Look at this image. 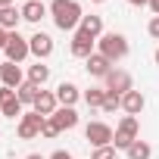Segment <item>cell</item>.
I'll use <instances>...</instances> for the list:
<instances>
[{
  "label": "cell",
  "mask_w": 159,
  "mask_h": 159,
  "mask_svg": "<svg viewBox=\"0 0 159 159\" xmlns=\"http://www.w3.org/2000/svg\"><path fill=\"white\" fill-rule=\"evenodd\" d=\"M100 109H103V112H116V109H122V97L106 91V100H103V106H100Z\"/></svg>",
  "instance_id": "cb8c5ba5"
},
{
  "label": "cell",
  "mask_w": 159,
  "mask_h": 159,
  "mask_svg": "<svg viewBox=\"0 0 159 159\" xmlns=\"http://www.w3.org/2000/svg\"><path fill=\"white\" fill-rule=\"evenodd\" d=\"M150 10H153V16H159V0H150Z\"/></svg>",
  "instance_id": "4dcf8cb0"
},
{
  "label": "cell",
  "mask_w": 159,
  "mask_h": 159,
  "mask_svg": "<svg viewBox=\"0 0 159 159\" xmlns=\"http://www.w3.org/2000/svg\"><path fill=\"white\" fill-rule=\"evenodd\" d=\"M56 109H59V100H56V94L41 88V94H38V100H34V112H41L44 119H50Z\"/></svg>",
  "instance_id": "5bb4252c"
},
{
  "label": "cell",
  "mask_w": 159,
  "mask_h": 159,
  "mask_svg": "<svg viewBox=\"0 0 159 159\" xmlns=\"http://www.w3.org/2000/svg\"><path fill=\"white\" fill-rule=\"evenodd\" d=\"M62 131H59V125L53 122V119H47L44 122V128H41V137H47V140H53V137H59Z\"/></svg>",
  "instance_id": "d4e9b609"
},
{
  "label": "cell",
  "mask_w": 159,
  "mask_h": 159,
  "mask_svg": "<svg viewBox=\"0 0 159 159\" xmlns=\"http://www.w3.org/2000/svg\"><path fill=\"white\" fill-rule=\"evenodd\" d=\"M3 53H7V59H10V62H22V59L31 53V47H28V38H22L19 31H10Z\"/></svg>",
  "instance_id": "52a82bcc"
},
{
  "label": "cell",
  "mask_w": 159,
  "mask_h": 159,
  "mask_svg": "<svg viewBox=\"0 0 159 159\" xmlns=\"http://www.w3.org/2000/svg\"><path fill=\"white\" fill-rule=\"evenodd\" d=\"M94 44H97L94 38H88V34H81V31H75V34H72L69 50H72V56H75V59H88L91 53H97V50H94Z\"/></svg>",
  "instance_id": "8fae6325"
},
{
  "label": "cell",
  "mask_w": 159,
  "mask_h": 159,
  "mask_svg": "<svg viewBox=\"0 0 159 159\" xmlns=\"http://www.w3.org/2000/svg\"><path fill=\"white\" fill-rule=\"evenodd\" d=\"M112 137H116V131H112L106 122H88V128H84V140L94 143V150H97V147H109Z\"/></svg>",
  "instance_id": "277c9868"
},
{
  "label": "cell",
  "mask_w": 159,
  "mask_h": 159,
  "mask_svg": "<svg viewBox=\"0 0 159 159\" xmlns=\"http://www.w3.org/2000/svg\"><path fill=\"white\" fill-rule=\"evenodd\" d=\"M91 3H106V0H91Z\"/></svg>",
  "instance_id": "836d02e7"
},
{
  "label": "cell",
  "mask_w": 159,
  "mask_h": 159,
  "mask_svg": "<svg viewBox=\"0 0 159 159\" xmlns=\"http://www.w3.org/2000/svg\"><path fill=\"white\" fill-rule=\"evenodd\" d=\"M137 131H140L137 116H122V122H119V128H116V137H112V147H116V150H128V147L137 140Z\"/></svg>",
  "instance_id": "3957f363"
},
{
  "label": "cell",
  "mask_w": 159,
  "mask_h": 159,
  "mask_svg": "<svg viewBox=\"0 0 159 159\" xmlns=\"http://www.w3.org/2000/svg\"><path fill=\"white\" fill-rule=\"evenodd\" d=\"M84 69H88L91 78H106V75L112 72V62H109L103 53H91V56L84 59Z\"/></svg>",
  "instance_id": "7c38bea8"
},
{
  "label": "cell",
  "mask_w": 159,
  "mask_h": 159,
  "mask_svg": "<svg viewBox=\"0 0 159 159\" xmlns=\"http://www.w3.org/2000/svg\"><path fill=\"white\" fill-rule=\"evenodd\" d=\"M147 31H150V38H156V41H159V16H153V19H150Z\"/></svg>",
  "instance_id": "4316f807"
},
{
  "label": "cell",
  "mask_w": 159,
  "mask_h": 159,
  "mask_svg": "<svg viewBox=\"0 0 159 159\" xmlns=\"http://www.w3.org/2000/svg\"><path fill=\"white\" fill-rule=\"evenodd\" d=\"M50 119L59 125V131H72V128L78 125V112H75V106H59Z\"/></svg>",
  "instance_id": "e0dca14e"
},
{
  "label": "cell",
  "mask_w": 159,
  "mask_h": 159,
  "mask_svg": "<svg viewBox=\"0 0 159 159\" xmlns=\"http://www.w3.org/2000/svg\"><path fill=\"white\" fill-rule=\"evenodd\" d=\"M103 100H106V88H91V91H84V103H88L91 109H100Z\"/></svg>",
  "instance_id": "603a6c76"
},
{
  "label": "cell",
  "mask_w": 159,
  "mask_h": 159,
  "mask_svg": "<svg viewBox=\"0 0 159 159\" xmlns=\"http://www.w3.org/2000/svg\"><path fill=\"white\" fill-rule=\"evenodd\" d=\"M19 10H22V19H25V22H31V25H38L44 16H50V7H44L41 0H25Z\"/></svg>",
  "instance_id": "4fadbf2b"
},
{
  "label": "cell",
  "mask_w": 159,
  "mask_h": 159,
  "mask_svg": "<svg viewBox=\"0 0 159 159\" xmlns=\"http://www.w3.org/2000/svg\"><path fill=\"white\" fill-rule=\"evenodd\" d=\"M38 94H41V88H38V84H31V81H25V84L16 91V97H19V103H22V106H34Z\"/></svg>",
  "instance_id": "44dd1931"
},
{
  "label": "cell",
  "mask_w": 159,
  "mask_h": 159,
  "mask_svg": "<svg viewBox=\"0 0 159 159\" xmlns=\"http://www.w3.org/2000/svg\"><path fill=\"white\" fill-rule=\"evenodd\" d=\"M103 88H106L109 94H119V97H125L128 91H134V84H131V75H128L125 69H112V72L103 78Z\"/></svg>",
  "instance_id": "8992f818"
},
{
  "label": "cell",
  "mask_w": 159,
  "mask_h": 159,
  "mask_svg": "<svg viewBox=\"0 0 159 159\" xmlns=\"http://www.w3.org/2000/svg\"><path fill=\"white\" fill-rule=\"evenodd\" d=\"M78 31H81V34H88V38H94V41H100L106 31H103V16H84L81 19V25H78Z\"/></svg>",
  "instance_id": "9a60e30c"
},
{
  "label": "cell",
  "mask_w": 159,
  "mask_h": 159,
  "mask_svg": "<svg viewBox=\"0 0 159 159\" xmlns=\"http://www.w3.org/2000/svg\"><path fill=\"white\" fill-rule=\"evenodd\" d=\"M50 16H53V25L59 31H75L81 25V19H84L78 0H53L50 3Z\"/></svg>",
  "instance_id": "6da1fadb"
},
{
  "label": "cell",
  "mask_w": 159,
  "mask_h": 159,
  "mask_svg": "<svg viewBox=\"0 0 159 159\" xmlns=\"http://www.w3.org/2000/svg\"><path fill=\"white\" fill-rule=\"evenodd\" d=\"M91 159H116V147H112V143H109V147H97Z\"/></svg>",
  "instance_id": "484cf974"
},
{
  "label": "cell",
  "mask_w": 159,
  "mask_h": 159,
  "mask_svg": "<svg viewBox=\"0 0 159 159\" xmlns=\"http://www.w3.org/2000/svg\"><path fill=\"white\" fill-rule=\"evenodd\" d=\"M28 81H31V84H38V88H44V84L50 81V66H44V62H34V66L28 69Z\"/></svg>",
  "instance_id": "ffe728a7"
},
{
  "label": "cell",
  "mask_w": 159,
  "mask_h": 159,
  "mask_svg": "<svg viewBox=\"0 0 159 159\" xmlns=\"http://www.w3.org/2000/svg\"><path fill=\"white\" fill-rule=\"evenodd\" d=\"M0 81H3V88H13V91H19L25 81H28V78L22 75V66L19 62H3V66H0Z\"/></svg>",
  "instance_id": "ba28073f"
},
{
  "label": "cell",
  "mask_w": 159,
  "mask_h": 159,
  "mask_svg": "<svg viewBox=\"0 0 159 159\" xmlns=\"http://www.w3.org/2000/svg\"><path fill=\"white\" fill-rule=\"evenodd\" d=\"M7 38H10V31H3V28H0V50L7 47Z\"/></svg>",
  "instance_id": "f1b7e54d"
},
{
  "label": "cell",
  "mask_w": 159,
  "mask_h": 159,
  "mask_svg": "<svg viewBox=\"0 0 159 159\" xmlns=\"http://www.w3.org/2000/svg\"><path fill=\"white\" fill-rule=\"evenodd\" d=\"M50 159H75V156H72V153H69V150H56V153H53V156H50Z\"/></svg>",
  "instance_id": "83f0119b"
},
{
  "label": "cell",
  "mask_w": 159,
  "mask_h": 159,
  "mask_svg": "<svg viewBox=\"0 0 159 159\" xmlns=\"http://www.w3.org/2000/svg\"><path fill=\"white\" fill-rule=\"evenodd\" d=\"M97 53H103L109 62H119L128 56V38L119 34V31H106L100 41H97Z\"/></svg>",
  "instance_id": "7a4b0ae2"
},
{
  "label": "cell",
  "mask_w": 159,
  "mask_h": 159,
  "mask_svg": "<svg viewBox=\"0 0 159 159\" xmlns=\"http://www.w3.org/2000/svg\"><path fill=\"white\" fill-rule=\"evenodd\" d=\"M53 94H56L59 106H75V103H78V97H81V91H78V88H75L72 81H59Z\"/></svg>",
  "instance_id": "2e32d148"
},
{
  "label": "cell",
  "mask_w": 159,
  "mask_h": 159,
  "mask_svg": "<svg viewBox=\"0 0 159 159\" xmlns=\"http://www.w3.org/2000/svg\"><path fill=\"white\" fill-rule=\"evenodd\" d=\"M3 7H16V0H0V10Z\"/></svg>",
  "instance_id": "1f68e13d"
},
{
  "label": "cell",
  "mask_w": 159,
  "mask_h": 159,
  "mask_svg": "<svg viewBox=\"0 0 159 159\" xmlns=\"http://www.w3.org/2000/svg\"><path fill=\"white\" fill-rule=\"evenodd\" d=\"M0 66H3V62H0Z\"/></svg>",
  "instance_id": "d590c367"
},
{
  "label": "cell",
  "mask_w": 159,
  "mask_h": 159,
  "mask_svg": "<svg viewBox=\"0 0 159 159\" xmlns=\"http://www.w3.org/2000/svg\"><path fill=\"white\" fill-rule=\"evenodd\" d=\"M44 122H47V119H44L41 112H34V109H31V112H25V116L19 119V128H16V134H19L22 140L41 137V128H44Z\"/></svg>",
  "instance_id": "5b68a950"
},
{
  "label": "cell",
  "mask_w": 159,
  "mask_h": 159,
  "mask_svg": "<svg viewBox=\"0 0 159 159\" xmlns=\"http://www.w3.org/2000/svg\"><path fill=\"white\" fill-rule=\"evenodd\" d=\"M156 66H159V50H156Z\"/></svg>",
  "instance_id": "e575fe53"
},
{
  "label": "cell",
  "mask_w": 159,
  "mask_h": 159,
  "mask_svg": "<svg viewBox=\"0 0 159 159\" xmlns=\"http://www.w3.org/2000/svg\"><path fill=\"white\" fill-rule=\"evenodd\" d=\"M19 22H22V10H16V7H3L0 10V28L3 31H16Z\"/></svg>",
  "instance_id": "d6986e66"
},
{
  "label": "cell",
  "mask_w": 159,
  "mask_h": 159,
  "mask_svg": "<svg viewBox=\"0 0 159 159\" xmlns=\"http://www.w3.org/2000/svg\"><path fill=\"white\" fill-rule=\"evenodd\" d=\"M125 156H128V159H150V156H153V147H150L147 140H140V137H137V140L125 150Z\"/></svg>",
  "instance_id": "7402d4cb"
},
{
  "label": "cell",
  "mask_w": 159,
  "mask_h": 159,
  "mask_svg": "<svg viewBox=\"0 0 159 159\" xmlns=\"http://www.w3.org/2000/svg\"><path fill=\"white\" fill-rule=\"evenodd\" d=\"M143 106H147V100H143L140 91H128V94L122 97V109H125V116H140Z\"/></svg>",
  "instance_id": "ac0fdd59"
},
{
  "label": "cell",
  "mask_w": 159,
  "mask_h": 159,
  "mask_svg": "<svg viewBox=\"0 0 159 159\" xmlns=\"http://www.w3.org/2000/svg\"><path fill=\"white\" fill-rule=\"evenodd\" d=\"M28 47H31V53L38 56V62H44V59L53 53V38H50L47 31H34V34L28 38Z\"/></svg>",
  "instance_id": "30bf717a"
},
{
  "label": "cell",
  "mask_w": 159,
  "mask_h": 159,
  "mask_svg": "<svg viewBox=\"0 0 159 159\" xmlns=\"http://www.w3.org/2000/svg\"><path fill=\"white\" fill-rule=\"evenodd\" d=\"M0 112H3L7 119H22V116H25V112H22V103H19V97H16L13 88H0Z\"/></svg>",
  "instance_id": "9c48e42d"
},
{
  "label": "cell",
  "mask_w": 159,
  "mask_h": 159,
  "mask_svg": "<svg viewBox=\"0 0 159 159\" xmlns=\"http://www.w3.org/2000/svg\"><path fill=\"white\" fill-rule=\"evenodd\" d=\"M25 159H44V156H41V153H28Z\"/></svg>",
  "instance_id": "d6a6232c"
},
{
  "label": "cell",
  "mask_w": 159,
  "mask_h": 159,
  "mask_svg": "<svg viewBox=\"0 0 159 159\" xmlns=\"http://www.w3.org/2000/svg\"><path fill=\"white\" fill-rule=\"evenodd\" d=\"M131 7H150V0H128Z\"/></svg>",
  "instance_id": "f546056e"
}]
</instances>
